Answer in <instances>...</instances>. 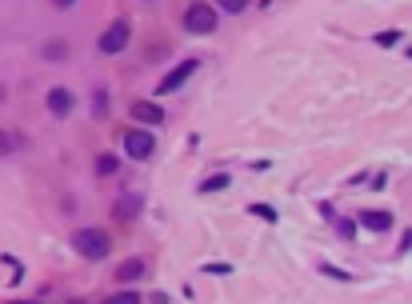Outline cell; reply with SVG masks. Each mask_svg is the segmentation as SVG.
Listing matches in <instances>:
<instances>
[{"instance_id":"obj_7","label":"cell","mask_w":412,"mask_h":304,"mask_svg":"<svg viewBox=\"0 0 412 304\" xmlns=\"http://www.w3.org/2000/svg\"><path fill=\"white\" fill-rule=\"evenodd\" d=\"M141 208H144V200L136 192H120L116 205H112V216H116V221H132V216H141Z\"/></svg>"},{"instance_id":"obj_10","label":"cell","mask_w":412,"mask_h":304,"mask_svg":"<svg viewBox=\"0 0 412 304\" xmlns=\"http://www.w3.org/2000/svg\"><path fill=\"white\" fill-rule=\"evenodd\" d=\"M144 276V260H136V256H132V260H125V264H120V269H116V280H141Z\"/></svg>"},{"instance_id":"obj_3","label":"cell","mask_w":412,"mask_h":304,"mask_svg":"<svg viewBox=\"0 0 412 304\" xmlns=\"http://www.w3.org/2000/svg\"><path fill=\"white\" fill-rule=\"evenodd\" d=\"M128 36H132V29H128V20H112L109 29L100 32V40H96V48L104 52V56H116L120 48L128 45Z\"/></svg>"},{"instance_id":"obj_15","label":"cell","mask_w":412,"mask_h":304,"mask_svg":"<svg viewBox=\"0 0 412 304\" xmlns=\"http://www.w3.org/2000/svg\"><path fill=\"white\" fill-rule=\"evenodd\" d=\"M216 4H221L224 13H244L248 8V0H216Z\"/></svg>"},{"instance_id":"obj_20","label":"cell","mask_w":412,"mask_h":304,"mask_svg":"<svg viewBox=\"0 0 412 304\" xmlns=\"http://www.w3.org/2000/svg\"><path fill=\"white\" fill-rule=\"evenodd\" d=\"M52 4H56V8H68V4H77V0H52Z\"/></svg>"},{"instance_id":"obj_2","label":"cell","mask_w":412,"mask_h":304,"mask_svg":"<svg viewBox=\"0 0 412 304\" xmlns=\"http://www.w3.org/2000/svg\"><path fill=\"white\" fill-rule=\"evenodd\" d=\"M184 29L196 32V36H208V32H216V8L212 4H189L184 8Z\"/></svg>"},{"instance_id":"obj_17","label":"cell","mask_w":412,"mask_h":304,"mask_svg":"<svg viewBox=\"0 0 412 304\" xmlns=\"http://www.w3.org/2000/svg\"><path fill=\"white\" fill-rule=\"evenodd\" d=\"M397 40H400L397 32H381V36H377V45H397Z\"/></svg>"},{"instance_id":"obj_16","label":"cell","mask_w":412,"mask_h":304,"mask_svg":"<svg viewBox=\"0 0 412 304\" xmlns=\"http://www.w3.org/2000/svg\"><path fill=\"white\" fill-rule=\"evenodd\" d=\"M45 52H48V61H61V56H64V45H48Z\"/></svg>"},{"instance_id":"obj_6","label":"cell","mask_w":412,"mask_h":304,"mask_svg":"<svg viewBox=\"0 0 412 304\" xmlns=\"http://www.w3.org/2000/svg\"><path fill=\"white\" fill-rule=\"evenodd\" d=\"M196 68H200V61H192V56H189V61H180V64L173 68V72H168V77L160 80V88H157V93H176V88H180V84H184V80H189L192 72H196Z\"/></svg>"},{"instance_id":"obj_14","label":"cell","mask_w":412,"mask_h":304,"mask_svg":"<svg viewBox=\"0 0 412 304\" xmlns=\"http://www.w3.org/2000/svg\"><path fill=\"white\" fill-rule=\"evenodd\" d=\"M248 212H253V216H260V221H276V208H269V205H253V208H248Z\"/></svg>"},{"instance_id":"obj_19","label":"cell","mask_w":412,"mask_h":304,"mask_svg":"<svg viewBox=\"0 0 412 304\" xmlns=\"http://www.w3.org/2000/svg\"><path fill=\"white\" fill-rule=\"evenodd\" d=\"M8 148H13V141H8V136L0 132V152H8Z\"/></svg>"},{"instance_id":"obj_18","label":"cell","mask_w":412,"mask_h":304,"mask_svg":"<svg viewBox=\"0 0 412 304\" xmlns=\"http://www.w3.org/2000/svg\"><path fill=\"white\" fill-rule=\"evenodd\" d=\"M93 104H96V112H104V109H109V93H96Z\"/></svg>"},{"instance_id":"obj_4","label":"cell","mask_w":412,"mask_h":304,"mask_svg":"<svg viewBox=\"0 0 412 304\" xmlns=\"http://www.w3.org/2000/svg\"><path fill=\"white\" fill-rule=\"evenodd\" d=\"M125 152L132 160H148L157 152V141H152V132H144V128H128L125 132Z\"/></svg>"},{"instance_id":"obj_9","label":"cell","mask_w":412,"mask_h":304,"mask_svg":"<svg viewBox=\"0 0 412 304\" xmlns=\"http://www.w3.org/2000/svg\"><path fill=\"white\" fill-rule=\"evenodd\" d=\"M356 221L365 224V228H372V232H388L393 228V212H381V208H365Z\"/></svg>"},{"instance_id":"obj_1","label":"cell","mask_w":412,"mask_h":304,"mask_svg":"<svg viewBox=\"0 0 412 304\" xmlns=\"http://www.w3.org/2000/svg\"><path fill=\"white\" fill-rule=\"evenodd\" d=\"M72 248H77L84 260H104L109 248H112V240H109L104 228H80L77 237H72Z\"/></svg>"},{"instance_id":"obj_13","label":"cell","mask_w":412,"mask_h":304,"mask_svg":"<svg viewBox=\"0 0 412 304\" xmlns=\"http://www.w3.org/2000/svg\"><path fill=\"white\" fill-rule=\"evenodd\" d=\"M104 304H141V292H116V296H109Z\"/></svg>"},{"instance_id":"obj_8","label":"cell","mask_w":412,"mask_h":304,"mask_svg":"<svg viewBox=\"0 0 412 304\" xmlns=\"http://www.w3.org/2000/svg\"><path fill=\"white\" fill-rule=\"evenodd\" d=\"M132 120H141V125H160V120H164V109H160L157 100H132Z\"/></svg>"},{"instance_id":"obj_5","label":"cell","mask_w":412,"mask_h":304,"mask_svg":"<svg viewBox=\"0 0 412 304\" xmlns=\"http://www.w3.org/2000/svg\"><path fill=\"white\" fill-rule=\"evenodd\" d=\"M72 109H77V96H72V88H64V84H56V88H48V112H52L56 120H64V116H72Z\"/></svg>"},{"instance_id":"obj_12","label":"cell","mask_w":412,"mask_h":304,"mask_svg":"<svg viewBox=\"0 0 412 304\" xmlns=\"http://www.w3.org/2000/svg\"><path fill=\"white\" fill-rule=\"evenodd\" d=\"M224 184H228V176H208V180H205V184H200V192H221L224 189Z\"/></svg>"},{"instance_id":"obj_21","label":"cell","mask_w":412,"mask_h":304,"mask_svg":"<svg viewBox=\"0 0 412 304\" xmlns=\"http://www.w3.org/2000/svg\"><path fill=\"white\" fill-rule=\"evenodd\" d=\"M13 304H29V301H13Z\"/></svg>"},{"instance_id":"obj_11","label":"cell","mask_w":412,"mask_h":304,"mask_svg":"<svg viewBox=\"0 0 412 304\" xmlns=\"http://www.w3.org/2000/svg\"><path fill=\"white\" fill-rule=\"evenodd\" d=\"M96 173L112 176V173H116V157H109V152H104V157H96Z\"/></svg>"}]
</instances>
